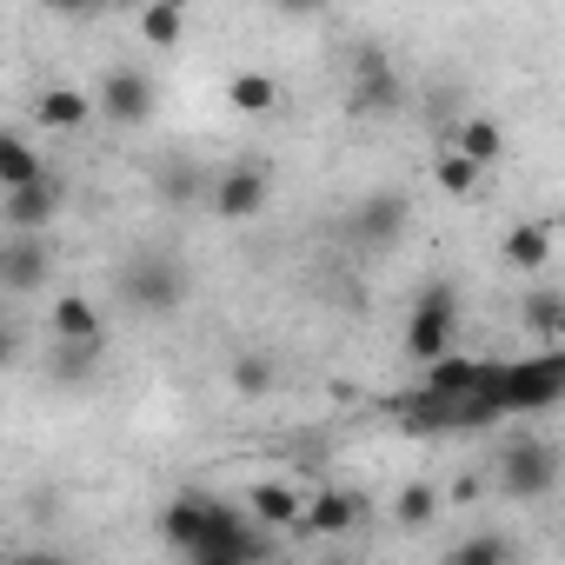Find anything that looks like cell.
<instances>
[{
    "instance_id": "cell-30",
    "label": "cell",
    "mask_w": 565,
    "mask_h": 565,
    "mask_svg": "<svg viewBox=\"0 0 565 565\" xmlns=\"http://www.w3.org/2000/svg\"><path fill=\"white\" fill-rule=\"evenodd\" d=\"M273 14H287V21H313V14H327V0H273Z\"/></svg>"
},
{
    "instance_id": "cell-9",
    "label": "cell",
    "mask_w": 565,
    "mask_h": 565,
    "mask_svg": "<svg viewBox=\"0 0 565 565\" xmlns=\"http://www.w3.org/2000/svg\"><path fill=\"white\" fill-rule=\"evenodd\" d=\"M406 220H413V206H406V193H393V186H380V193H366L360 206H353V239L360 246H399L406 239Z\"/></svg>"
},
{
    "instance_id": "cell-2",
    "label": "cell",
    "mask_w": 565,
    "mask_h": 565,
    "mask_svg": "<svg viewBox=\"0 0 565 565\" xmlns=\"http://www.w3.org/2000/svg\"><path fill=\"white\" fill-rule=\"evenodd\" d=\"M253 512H233L226 499L213 505V525L200 532V545L186 552L193 565H253V558H266L273 552V525H246Z\"/></svg>"
},
{
    "instance_id": "cell-6",
    "label": "cell",
    "mask_w": 565,
    "mask_h": 565,
    "mask_svg": "<svg viewBox=\"0 0 565 565\" xmlns=\"http://www.w3.org/2000/svg\"><path fill=\"white\" fill-rule=\"evenodd\" d=\"M94 100H100V120L107 127H147L153 107H160V87H153L147 67H107Z\"/></svg>"
},
{
    "instance_id": "cell-12",
    "label": "cell",
    "mask_w": 565,
    "mask_h": 565,
    "mask_svg": "<svg viewBox=\"0 0 565 565\" xmlns=\"http://www.w3.org/2000/svg\"><path fill=\"white\" fill-rule=\"evenodd\" d=\"M360 519H366V499H360V492L320 486V492L307 499V519H300V532H313V539H340V532H353Z\"/></svg>"
},
{
    "instance_id": "cell-16",
    "label": "cell",
    "mask_w": 565,
    "mask_h": 565,
    "mask_svg": "<svg viewBox=\"0 0 565 565\" xmlns=\"http://www.w3.org/2000/svg\"><path fill=\"white\" fill-rule=\"evenodd\" d=\"M94 114H100V100H94V94H81V87H47V94L34 100V120H41V127H54V134H81Z\"/></svg>"
},
{
    "instance_id": "cell-3",
    "label": "cell",
    "mask_w": 565,
    "mask_h": 565,
    "mask_svg": "<svg viewBox=\"0 0 565 565\" xmlns=\"http://www.w3.org/2000/svg\"><path fill=\"white\" fill-rule=\"evenodd\" d=\"M499 399H505L512 419L519 413H552L565 399V353L552 347V353H532V360L499 366Z\"/></svg>"
},
{
    "instance_id": "cell-31",
    "label": "cell",
    "mask_w": 565,
    "mask_h": 565,
    "mask_svg": "<svg viewBox=\"0 0 565 565\" xmlns=\"http://www.w3.org/2000/svg\"><path fill=\"white\" fill-rule=\"evenodd\" d=\"M41 8H47V14H61V21H87L100 0H41Z\"/></svg>"
},
{
    "instance_id": "cell-20",
    "label": "cell",
    "mask_w": 565,
    "mask_h": 565,
    "mask_svg": "<svg viewBox=\"0 0 565 565\" xmlns=\"http://www.w3.org/2000/svg\"><path fill=\"white\" fill-rule=\"evenodd\" d=\"M446 147H459V153H472L479 167H492V160L505 153V127H499V120H486V114H466V120L446 134Z\"/></svg>"
},
{
    "instance_id": "cell-5",
    "label": "cell",
    "mask_w": 565,
    "mask_h": 565,
    "mask_svg": "<svg viewBox=\"0 0 565 565\" xmlns=\"http://www.w3.org/2000/svg\"><path fill=\"white\" fill-rule=\"evenodd\" d=\"M492 479H499V492L505 499H545L552 486H558V452L545 446V439H512L499 459H492Z\"/></svg>"
},
{
    "instance_id": "cell-18",
    "label": "cell",
    "mask_w": 565,
    "mask_h": 565,
    "mask_svg": "<svg viewBox=\"0 0 565 565\" xmlns=\"http://www.w3.org/2000/svg\"><path fill=\"white\" fill-rule=\"evenodd\" d=\"M499 259H505L512 273H539V266L552 259V226H545V220H519V226H505Z\"/></svg>"
},
{
    "instance_id": "cell-23",
    "label": "cell",
    "mask_w": 565,
    "mask_h": 565,
    "mask_svg": "<svg viewBox=\"0 0 565 565\" xmlns=\"http://www.w3.org/2000/svg\"><path fill=\"white\" fill-rule=\"evenodd\" d=\"M479 173H486V167H479L472 153H459V147H446V153L433 160V180H439V193H452V200H472V193H479Z\"/></svg>"
},
{
    "instance_id": "cell-4",
    "label": "cell",
    "mask_w": 565,
    "mask_h": 565,
    "mask_svg": "<svg viewBox=\"0 0 565 565\" xmlns=\"http://www.w3.org/2000/svg\"><path fill=\"white\" fill-rule=\"evenodd\" d=\"M452 333H459V287L452 279H433L413 300V320H406V353L426 366L439 353H452Z\"/></svg>"
},
{
    "instance_id": "cell-7",
    "label": "cell",
    "mask_w": 565,
    "mask_h": 565,
    "mask_svg": "<svg viewBox=\"0 0 565 565\" xmlns=\"http://www.w3.org/2000/svg\"><path fill=\"white\" fill-rule=\"evenodd\" d=\"M266 200H273V173H266L259 160H239V167H226V173L213 180V193H206L213 220H226V226H246V220H259V213H266Z\"/></svg>"
},
{
    "instance_id": "cell-29",
    "label": "cell",
    "mask_w": 565,
    "mask_h": 565,
    "mask_svg": "<svg viewBox=\"0 0 565 565\" xmlns=\"http://www.w3.org/2000/svg\"><path fill=\"white\" fill-rule=\"evenodd\" d=\"M446 558H459V565H492V558H512V539H499V532H472V539H459Z\"/></svg>"
},
{
    "instance_id": "cell-32",
    "label": "cell",
    "mask_w": 565,
    "mask_h": 565,
    "mask_svg": "<svg viewBox=\"0 0 565 565\" xmlns=\"http://www.w3.org/2000/svg\"><path fill=\"white\" fill-rule=\"evenodd\" d=\"M120 8H134V14H140V8H147V0H120Z\"/></svg>"
},
{
    "instance_id": "cell-26",
    "label": "cell",
    "mask_w": 565,
    "mask_h": 565,
    "mask_svg": "<svg viewBox=\"0 0 565 565\" xmlns=\"http://www.w3.org/2000/svg\"><path fill=\"white\" fill-rule=\"evenodd\" d=\"M140 34L153 47H173L186 34V0H147V8H140Z\"/></svg>"
},
{
    "instance_id": "cell-28",
    "label": "cell",
    "mask_w": 565,
    "mask_h": 565,
    "mask_svg": "<svg viewBox=\"0 0 565 565\" xmlns=\"http://www.w3.org/2000/svg\"><path fill=\"white\" fill-rule=\"evenodd\" d=\"M273 380H279V373H273V360H266V353H253V347H246V353H233V393L266 399V393H273Z\"/></svg>"
},
{
    "instance_id": "cell-21",
    "label": "cell",
    "mask_w": 565,
    "mask_h": 565,
    "mask_svg": "<svg viewBox=\"0 0 565 565\" xmlns=\"http://www.w3.org/2000/svg\"><path fill=\"white\" fill-rule=\"evenodd\" d=\"M47 167H41V153H34V140L28 134H8L0 140V193H14V186H34Z\"/></svg>"
},
{
    "instance_id": "cell-24",
    "label": "cell",
    "mask_w": 565,
    "mask_h": 565,
    "mask_svg": "<svg viewBox=\"0 0 565 565\" xmlns=\"http://www.w3.org/2000/svg\"><path fill=\"white\" fill-rule=\"evenodd\" d=\"M100 353H107V340H54V380L61 386H81L100 366Z\"/></svg>"
},
{
    "instance_id": "cell-17",
    "label": "cell",
    "mask_w": 565,
    "mask_h": 565,
    "mask_svg": "<svg viewBox=\"0 0 565 565\" xmlns=\"http://www.w3.org/2000/svg\"><path fill=\"white\" fill-rule=\"evenodd\" d=\"M153 193H160L167 206H193V200H206V193H213V180H206V167H200V160H180V153H173V160H160V167H153Z\"/></svg>"
},
{
    "instance_id": "cell-8",
    "label": "cell",
    "mask_w": 565,
    "mask_h": 565,
    "mask_svg": "<svg viewBox=\"0 0 565 565\" xmlns=\"http://www.w3.org/2000/svg\"><path fill=\"white\" fill-rule=\"evenodd\" d=\"M47 279H54V233H8V246H0V287L14 300H34Z\"/></svg>"
},
{
    "instance_id": "cell-27",
    "label": "cell",
    "mask_w": 565,
    "mask_h": 565,
    "mask_svg": "<svg viewBox=\"0 0 565 565\" xmlns=\"http://www.w3.org/2000/svg\"><path fill=\"white\" fill-rule=\"evenodd\" d=\"M433 512H439V492H433L426 479H413V486H399V499H393V525H406V532H419V525H433Z\"/></svg>"
},
{
    "instance_id": "cell-11",
    "label": "cell",
    "mask_w": 565,
    "mask_h": 565,
    "mask_svg": "<svg viewBox=\"0 0 565 565\" xmlns=\"http://www.w3.org/2000/svg\"><path fill=\"white\" fill-rule=\"evenodd\" d=\"M406 94H399V74L386 67L380 47H360L353 54V114H393Z\"/></svg>"
},
{
    "instance_id": "cell-22",
    "label": "cell",
    "mask_w": 565,
    "mask_h": 565,
    "mask_svg": "<svg viewBox=\"0 0 565 565\" xmlns=\"http://www.w3.org/2000/svg\"><path fill=\"white\" fill-rule=\"evenodd\" d=\"M226 100H233L239 114H273V107H279V81L259 74V67H239V74L226 81Z\"/></svg>"
},
{
    "instance_id": "cell-19",
    "label": "cell",
    "mask_w": 565,
    "mask_h": 565,
    "mask_svg": "<svg viewBox=\"0 0 565 565\" xmlns=\"http://www.w3.org/2000/svg\"><path fill=\"white\" fill-rule=\"evenodd\" d=\"M54 340H107V320L87 294H54V313H47Z\"/></svg>"
},
{
    "instance_id": "cell-33",
    "label": "cell",
    "mask_w": 565,
    "mask_h": 565,
    "mask_svg": "<svg viewBox=\"0 0 565 565\" xmlns=\"http://www.w3.org/2000/svg\"><path fill=\"white\" fill-rule=\"evenodd\" d=\"M552 347H558V353H565V333H558V340H552Z\"/></svg>"
},
{
    "instance_id": "cell-14",
    "label": "cell",
    "mask_w": 565,
    "mask_h": 565,
    "mask_svg": "<svg viewBox=\"0 0 565 565\" xmlns=\"http://www.w3.org/2000/svg\"><path fill=\"white\" fill-rule=\"evenodd\" d=\"M246 512H253L259 525H273V532H300V519H307V492L287 486V479H259V486L246 492Z\"/></svg>"
},
{
    "instance_id": "cell-13",
    "label": "cell",
    "mask_w": 565,
    "mask_h": 565,
    "mask_svg": "<svg viewBox=\"0 0 565 565\" xmlns=\"http://www.w3.org/2000/svg\"><path fill=\"white\" fill-rule=\"evenodd\" d=\"M213 505H220L213 492H180V499H167V505H160V539H167L173 552H193L200 532L213 525Z\"/></svg>"
},
{
    "instance_id": "cell-10",
    "label": "cell",
    "mask_w": 565,
    "mask_h": 565,
    "mask_svg": "<svg viewBox=\"0 0 565 565\" xmlns=\"http://www.w3.org/2000/svg\"><path fill=\"white\" fill-rule=\"evenodd\" d=\"M61 206H67L61 173H41L34 186H14V193H8V233H54Z\"/></svg>"
},
{
    "instance_id": "cell-25",
    "label": "cell",
    "mask_w": 565,
    "mask_h": 565,
    "mask_svg": "<svg viewBox=\"0 0 565 565\" xmlns=\"http://www.w3.org/2000/svg\"><path fill=\"white\" fill-rule=\"evenodd\" d=\"M519 327L532 340H558L565 333V294H525L519 300Z\"/></svg>"
},
{
    "instance_id": "cell-15",
    "label": "cell",
    "mask_w": 565,
    "mask_h": 565,
    "mask_svg": "<svg viewBox=\"0 0 565 565\" xmlns=\"http://www.w3.org/2000/svg\"><path fill=\"white\" fill-rule=\"evenodd\" d=\"M492 366H499V360H479V353H439V360H426V380H419V386H433V393L459 399V393L486 386V373H492Z\"/></svg>"
},
{
    "instance_id": "cell-1",
    "label": "cell",
    "mask_w": 565,
    "mask_h": 565,
    "mask_svg": "<svg viewBox=\"0 0 565 565\" xmlns=\"http://www.w3.org/2000/svg\"><path fill=\"white\" fill-rule=\"evenodd\" d=\"M114 294H120L127 313H140V320H167V313L186 307V266H180L167 246H140V253L120 266Z\"/></svg>"
}]
</instances>
